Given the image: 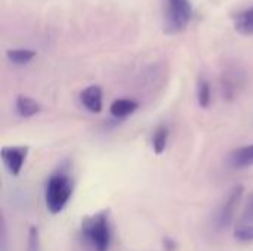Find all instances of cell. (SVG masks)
<instances>
[{
    "mask_svg": "<svg viewBox=\"0 0 253 251\" xmlns=\"http://www.w3.org/2000/svg\"><path fill=\"white\" fill-rule=\"evenodd\" d=\"M82 234L93 251H108L111 243V228L107 212L86 216L82 222Z\"/></svg>",
    "mask_w": 253,
    "mask_h": 251,
    "instance_id": "obj_1",
    "label": "cell"
},
{
    "mask_svg": "<svg viewBox=\"0 0 253 251\" xmlns=\"http://www.w3.org/2000/svg\"><path fill=\"white\" fill-rule=\"evenodd\" d=\"M73 195V185L67 175L56 173L49 178L44 191L46 207L52 215L61 213Z\"/></svg>",
    "mask_w": 253,
    "mask_h": 251,
    "instance_id": "obj_2",
    "label": "cell"
},
{
    "mask_svg": "<svg viewBox=\"0 0 253 251\" xmlns=\"http://www.w3.org/2000/svg\"><path fill=\"white\" fill-rule=\"evenodd\" d=\"M193 18V6L190 0H166L165 31L176 34L184 31Z\"/></svg>",
    "mask_w": 253,
    "mask_h": 251,
    "instance_id": "obj_3",
    "label": "cell"
},
{
    "mask_svg": "<svg viewBox=\"0 0 253 251\" xmlns=\"http://www.w3.org/2000/svg\"><path fill=\"white\" fill-rule=\"evenodd\" d=\"M28 155V146H3L0 151L1 161L12 176H18Z\"/></svg>",
    "mask_w": 253,
    "mask_h": 251,
    "instance_id": "obj_4",
    "label": "cell"
},
{
    "mask_svg": "<svg viewBox=\"0 0 253 251\" xmlns=\"http://www.w3.org/2000/svg\"><path fill=\"white\" fill-rule=\"evenodd\" d=\"M243 191H245V188L242 185H237L231 189L228 200L222 204V207L218 213V226L219 228H227L233 222L234 215H236V209H237V206L243 197Z\"/></svg>",
    "mask_w": 253,
    "mask_h": 251,
    "instance_id": "obj_5",
    "label": "cell"
},
{
    "mask_svg": "<svg viewBox=\"0 0 253 251\" xmlns=\"http://www.w3.org/2000/svg\"><path fill=\"white\" fill-rule=\"evenodd\" d=\"M234 237L243 243L253 241V200L246 206L243 215L237 220V225L234 229Z\"/></svg>",
    "mask_w": 253,
    "mask_h": 251,
    "instance_id": "obj_6",
    "label": "cell"
},
{
    "mask_svg": "<svg viewBox=\"0 0 253 251\" xmlns=\"http://www.w3.org/2000/svg\"><path fill=\"white\" fill-rule=\"evenodd\" d=\"M80 102L87 111L93 114L101 112L102 111V89L95 84L86 87L80 93Z\"/></svg>",
    "mask_w": 253,
    "mask_h": 251,
    "instance_id": "obj_7",
    "label": "cell"
},
{
    "mask_svg": "<svg viewBox=\"0 0 253 251\" xmlns=\"http://www.w3.org/2000/svg\"><path fill=\"white\" fill-rule=\"evenodd\" d=\"M231 164L237 169H246L253 166V145L236 149L231 154Z\"/></svg>",
    "mask_w": 253,
    "mask_h": 251,
    "instance_id": "obj_8",
    "label": "cell"
},
{
    "mask_svg": "<svg viewBox=\"0 0 253 251\" xmlns=\"http://www.w3.org/2000/svg\"><path fill=\"white\" fill-rule=\"evenodd\" d=\"M138 102L132 99H116L110 107V112L117 118H123L133 114L138 109Z\"/></svg>",
    "mask_w": 253,
    "mask_h": 251,
    "instance_id": "obj_9",
    "label": "cell"
},
{
    "mask_svg": "<svg viewBox=\"0 0 253 251\" xmlns=\"http://www.w3.org/2000/svg\"><path fill=\"white\" fill-rule=\"evenodd\" d=\"M234 28L243 36H253V7L240 12L234 19Z\"/></svg>",
    "mask_w": 253,
    "mask_h": 251,
    "instance_id": "obj_10",
    "label": "cell"
},
{
    "mask_svg": "<svg viewBox=\"0 0 253 251\" xmlns=\"http://www.w3.org/2000/svg\"><path fill=\"white\" fill-rule=\"evenodd\" d=\"M16 111L21 117L24 118H30L33 115H36L40 111V105L39 102H36L34 99L28 98V96H18L16 99Z\"/></svg>",
    "mask_w": 253,
    "mask_h": 251,
    "instance_id": "obj_11",
    "label": "cell"
},
{
    "mask_svg": "<svg viewBox=\"0 0 253 251\" xmlns=\"http://www.w3.org/2000/svg\"><path fill=\"white\" fill-rule=\"evenodd\" d=\"M6 56L15 65H27L36 56V52L30 49H10L6 52Z\"/></svg>",
    "mask_w": 253,
    "mask_h": 251,
    "instance_id": "obj_12",
    "label": "cell"
},
{
    "mask_svg": "<svg viewBox=\"0 0 253 251\" xmlns=\"http://www.w3.org/2000/svg\"><path fill=\"white\" fill-rule=\"evenodd\" d=\"M168 139H169V130L165 126H159L153 135V149L157 155L163 154V151L166 149L168 145Z\"/></svg>",
    "mask_w": 253,
    "mask_h": 251,
    "instance_id": "obj_13",
    "label": "cell"
},
{
    "mask_svg": "<svg viewBox=\"0 0 253 251\" xmlns=\"http://www.w3.org/2000/svg\"><path fill=\"white\" fill-rule=\"evenodd\" d=\"M197 101L202 108H208L211 104V86L209 81L202 78L197 86Z\"/></svg>",
    "mask_w": 253,
    "mask_h": 251,
    "instance_id": "obj_14",
    "label": "cell"
},
{
    "mask_svg": "<svg viewBox=\"0 0 253 251\" xmlns=\"http://www.w3.org/2000/svg\"><path fill=\"white\" fill-rule=\"evenodd\" d=\"M163 244H165V249H166V250H168V251H173V250H175V243H173V241H172L170 238H166Z\"/></svg>",
    "mask_w": 253,
    "mask_h": 251,
    "instance_id": "obj_15",
    "label": "cell"
}]
</instances>
